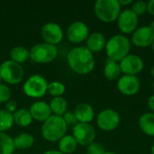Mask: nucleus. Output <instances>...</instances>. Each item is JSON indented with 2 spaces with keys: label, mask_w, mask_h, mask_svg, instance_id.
<instances>
[{
  "label": "nucleus",
  "mask_w": 154,
  "mask_h": 154,
  "mask_svg": "<svg viewBox=\"0 0 154 154\" xmlns=\"http://www.w3.org/2000/svg\"><path fill=\"white\" fill-rule=\"evenodd\" d=\"M116 23L122 34H132L138 28L139 16H137L131 8H126L121 11Z\"/></svg>",
  "instance_id": "1a4fd4ad"
},
{
  "label": "nucleus",
  "mask_w": 154,
  "mask_h": 154,
  "mask_svg": "<svg viewBox=\"0 0 154 154\" xmlns=\"http://www.w3.org/2000/svg\"><path fill=\"white\" fill-rule=\"evenodd\" d=\"M147 106L150 109V112L154 113V95H152L147 99Z\"/></svg>",
  "instance_id": "72a5a7b5"
},
{
  "label": "nucleus",
  "mask_w": 154,
  "mask_h": 154,
  "mask_svg": "<svg viewBox=\"0 0 154 154\" xmlns=\"http://www.w3.org/2000/svg\"><path fill=\"white\" fill-rule=\"evenodd\" d=\"M120 5L123 6H128V5H132L134 3V0H118Z\"/></svg>",
  "instance_id": "c9c22d12"
},
{
  "label": "nucleus",
  "mask_w": 154,
  "mask_h": 154,
  "mask_svg": "<svg viewBox=\"0 0 154 154\" xmlns=\"http://www.w3.org/2000/svg\"><path fill=\"white\" fill-rule=\"evenodd\" d=\"M149 26H150V28L154 32V20H152V21L151 22V23L149 24Z\"/></svg>",
  "instance_id": "4c0bfd02"
},
{
  "label": "nucleus",
  "mask_w": 154,
  "mask_h": 154,
  "mask_svg": "<svg viewBox=\"0 0 154 154\" xmlns=\"http://www.w3.org/2000/svg\"><path fill=\"white\" fill-rule=\"evenodd\" d=\"M78 143L72 135L66 134L59 141V151L64 154L73 153L78 147Z\"/></svg>",
  "instance_id": "5701e85b"
},
{
  "label": "nucleus",
  "mask_w": 154,
  "mask_h": 154,
  "mask_svg": "<svg viewBox=\"0 0 154 154\" xmlns=\"http://www.w3.org/2000/svg\"><path fill=\"white\" fill-rule=\"evenodd\" d=\"M88 35V26L81 21H75L70 23L66 32L68 41L74 44H79L83 42H86Z\"/></svg>",
  "instance_id": "4468645a"
},
{
  "label": "nucleus",
  "mask_w": 154,
  "mask_h": 154,
  "mask_svg": "<svg viewBox=\"0 0 154 154\" xmlns=\"http://www.w3.org/2000/svg\"><path fill=\"white\" fill-rule=\"evenodd\" d=\"M13 118H14V123L20 127L29 126L33 120L29 109H26V108L17 109L13 114Z\"/></svg>",
  "instance_id": "4be33fe9"
},
{
  "label": "nucleus",
  "mask_w": 154,
  "mask_h": 154,
  "mask_svg": "<svg viewBox=\"0 0 154 154\" xmlns=\"http://www.w3.org/2000/svg\"><path fill=\"white\" fill-rule=\"evenodd\" d=\"M66 91V87L62 82L60 81H52L48 83V92L53 97H62Z\"/></svg>",
  "instance_id": "cd10ccee"
},
{
  "label": "nucleus",
  "mask_w": 154,
  "mask_h": 154,
  "mask_svg": "<svg viewBox=\"0 0 154 154\" xmlns=\"http://www.w3.org/2000/svg\"><path fill=\"white\" fill-rule=\"evenodd\" d=\"M42 154H64L60 152V151H56V150H51V151H46L45 152Z\"/></svg>",
  "instance_id": "e433bc0d"
},
{
  "label": "nucleus",
  "mask_w": 154,
  "mask_h": 154,
  "mask_svg": "<svg viewBox=\"0 0 154 154\" xmlns=\"http://www.w3.org/2000/svg\"><path fill=\"white\" fill-rule=\"evenodd\" d=\"M116 85L119 92L126 97H133L141 89V80L137 76L122 75L117 79Z\"/></svg>",
  "instance_id": "f8f14e48"
},
{
  "label": "nucleus",
  "mask_w": 154,
  "mask_h": 154,
  "mask_svg": "<svg viewBox=\"0 0 154 154\" xmlns=\"http://www.w3.org/2000/svg\"><path fill=\"white\" fill-rule=\"evenodd\" d=\"M131 42L138 48L152 47L154 42V32L149 25L138 26L131 34Z\"/></svg>",
  "instance_id": "ddd939ff"
},
{
  "label": "nucleus",
  "mask_w": 154,
  "mask_h": 154,
  "mask_svg": "<svg viewBox=\"0 0 154 154\" xmlns=\"http://www.w3.org/2000/svg\"><path fill=\"white\" fill-rule=\"evenodd\" d=\"M14 150L13 138L6 133L0 132V154H14Z\"/></svg>",
  "instance_id": "a878e982"
},
{
  "label": "nucleus",
  "mask_w": 154,
  "mask_h": 154,
  "mask_svg": "<svg viewBox=\"0 0 154 154\" xmlns=\"http://www.w3.org/2000/svg\"><path fill=\"white\" fill-rule=\"evenodd\" d=\"M58 56V49L55 45L46 42L35 44L30 50V59L36 63H49Z\"/></svg>",
  "instance_id": "423d86ee"
},
{
  "label": "nucleus",
  "mask_w": 154,
  "mask_h": 154,
  "mask_svg": "<svg viewBox=\"0 0 154 154\" xmlns=\"http://www.w3.org/2000/svg\"><path fill=\"white\" fill-rule=\"evenodd\" d=\"M106 152L105 148L97 142H93L88 145V154H103Z\"/></svg>",
  "instance_id": "7c9ffc66"
},
{
  "label": "nucleus",
  "mask_w": 154,
  "mask_h": 154,
  "mask_svg": "<svg viewBox=\"0 0 154 154\" xmlns=\"http://www.w3.org/2000/svg\"><path fill=\"white\" fill-rule=\"evenodd\" d=\"M147 13L152 16H154V0L147 2Z\"/></svg>",
  "instance_id": "f704fd0d"
},
{
  "label": "nucleus",
  "mask_w": 154,
  "mask_h": 154,
  "mask_svg": "<svg viewBox=\"0 0 154 154\" xmlns=\"http://www.w3.org/2000/svg\"><path fill=\"white\" fill-rule=\"evenodd\" d=\"M68 125L62 116L51 115L42 125V137L48 142H58L66 135Z\"/></svg>",
  "instance_id": "7ed1b4c3"
},
{
  "label": "nucleus",
  "mask_w": 154,
  "mask_h": 154,
  "mask_svg": "<svg viewBox=\"0 0 154 154\" xmlns=\"http://www.w3.org/2000/svg\"><path fill=\"white\" fill-rule=\"evenodd\" d=\"M104 76L106 79L110 81L117 80L122 76L121 68L119 65V62L108 60L106 61V64L104 66Z\"/></svg>",
  "instance_id": "aec40b11"
},
{
  "label": "nucleus",
  "mask_w": 154,
  "mask_h": 154,
  "mask_svg": "<svg viewBox=\"0 0 154 154\" xmlns=\"http://www.w3.org/2000/svg\"><path fill=\"white\" fill-rule=\"evenodd\" d=\"M14 124L13 114L5 109H0V132L5 133L13 127Z\"/></svg>",
  "instance_id": "bb28decb"
},
{
  "label": "nucleus",
  "mask_w": 154,
  "mask_h": 154,
  "mask_svg": "<svg viewBox=\"0 0 154 154\" xmlns=\"http://www.w3.org/2000/svg\"><path fill=\"white\" fill-rule=\"evenodd\" d=\"M23 90L29 97L41 98L48 92V82L42 75L34 74L23 83Z\"/></svg>",
  "instance_id": "0eeeda50"
},
{
  "label": "nucleus",
  "mask_w": 154,
  "mask_h": 154,
  "mask_svg": "<svg viewBox=\"0 0 154 154\" xmlns=\"http://www.w3.org/2000/svg\"><path fill=\"white\" fill-rule=\"evenodd\" d=\"M41 35L44 42L56 46L63 40L64 32L62 28L58 23L53 22H49L46 23L42 27Z\"/></svg>",
  "instance_id": "2eb2a0df"
},
{
  "label": "nucleus",
  "mask_w": 154,
  "mask_h": 154,
  "mask_svg": "<svg viewBox=\"0 0 154 154\" xmlns=\"http://www.w3.org/2000/svg\"><path fill=\"white\" fill-rule=\"evenodd\" d=\"M103 154H117V153H116V152H106H106H105Z\"/></svg>",
  "instance_id": "ea45409f"
},
{
  "label": "nucleus",
  "mask_w": 154,
  "mask_h": 154,
  "mask_svg": "<svg viewBox=\"0 0 154 154\" xmlns=\"http://www.w3.org/2000/svg\"><path fill=\"white\" fill-rule=\"evenodd\" d=\"M62 118L64 119V121H65V123L67 124L68 126H69V125H70V126H75V125L79 123L78 120H77V117H76V116H75V114H74V112H71V111H67V112L63 115Z\"/></svg>",
  "instance_id": "2f4dec72"
},
{
  "label": "nucleus",
  "mask_w": 154,
  "mask_h": 154,
  "mask_svg": "<svg viewBox=\"0 0 154 154\" xmlns=\"http://www.w3.org/2000/svg\"><path fill=\"white\" fill-rule=\"evenodd\" d=\"M123 75L137 76L144 69L143 60L136 54H128L119 62Z\"/></svg>",
  "instance_id": "9b49d317"
},
{
  "label": "nucleus",
  "mask_w": 154,
  "mask_h": 154,
  "mask_svg": "<svg viewBox=\"0 0 154 154\" xmlns=\"http://www.w3.org/2000/svg\"><path fill=\"white\" fill-rule=\"evenodd\" d=\"M87 154H88V153H87Z\"/></svg>",
  "instance_id": "c03bdc74"
},
{
  "label": "nucleus",
  "mask_w": 154,
  "mask_h": 154,
  "mask_svg": "<svg viewBox=\"0 0 154 154\" xmlns=\"http://www.w3.org/2000/svg\"><path fill=\"white\" fill-rule=\"evenodd\" d=\"M5 110L11 114H14L17 110V104L14 100H9L5 103Z\"/></svg>",
  "instance_id": "473e14b6"
},
{
  "label": "nucleus",
  "mask_w": 154,
  "mask_h": 154,
  "mask_svg": "<svg viewBox=\"0 0 154 154\" xmlns=\"http://www.w3.org/2000/svg\"><path fill=\"white\" fill-rule=\"evenodd\" d=\"M122 6L118 0H97L94 5V13L97 19L106 23L116 22Z\"/></svg>",
  "instance_id": "20e7f679"
},
{
  "label": "nucleus",
  "mask_w": 154,
  "mask_h": 154,
  "mask_svg": "<svg viewBox=\"0 0 154 154\" xmlns=\"http://www.w3.org/2000/svg\"><path fill=\"white\" fill-rule=\"evenodd\" d=\"M49 105L51 110V114H53L54 116H63V115L67 112L68 103L63 97H53Z\"/></svg>",
  "instance_id": "b1692460"
},
{
  "label": "nucleus",
  "mask_w": 154,
  "mask_h": 154,
  "mask_svg": "<svg viewBox=\"0 0 154 154\" xmlns=\"http://www.w3.org/2000/svg\"><path fill=\"white\" fill-rule=\"evenodd\" d=\"M68 65L72 71L79 75H88L95 69L94 54L86 46H77L67 55Z\"/></svg>",
  "instance_id": "f257e3e1"
},
{
  "label": "nucleus",
  "mask_w": 154,
  "mask_h": 154,
  "mask_svg": "<svg viewBox=\"0 0 154 154\" xmlns=\"http://www.w3.org/2000/svg\"><path fill=\"white\" fill-rule=\"evenodd\" d=\"M106 44V36L99 32H94L89 33L88 37L86 40V47L94 54L100 52L105 50Z\"/></svg>",
  "instance_id": "f3484780"
},
{
  "label": "nucleus",
  "mask_w": 154,
  "mask_h": 154,
  "mask_svg": "<svg viewBox=\"0 0 154 154\" xmlns=\"http://www.w3.org/2000/svg\"><path fill=\"white\" fill-rule=\"evenodd\" d=\"M72 136L75 138L78 144L81 146H88L96 138V130L91 124L78 123L72 129Z\"/></svg>",
  "instance_id": "9d476101"
},
{
  "label": "nucleus",
  "mask_w": 154,
  "mask_h": 154,
  "mask_svg": "<svg viewBox=\"0 0 154 154\" xmlns=\"http://www.w3.org/2000/svg\"><path fill=\"white\" fill-rule=\"evenodd\" d=\"M131 47V40L126 35L118 33L106 41L105 51L108 60L120 62L125 57L130 54Z\"/></svg>",
  "instance_id": "f03ea898"
},
{
  "label": "nucleus",
  "mask_w": 154,
  "mask_h": 154,
  "mask_svg": "<svg viewBox=\"0 0 154 154\" xmlns=\"http://www.w3.org/2000/svg\"><path fill=\"white\" fill-rule=\"evenodd\" d=\"M10 58L18 64L24 63L30 58V51L23 46H15L10 51Z\"/></svg>",
  "instance_id": "393cba45"
},
{
  "label": "nucleus",
  "mask_w": 154,
  "mask_h": 154,
  "mask_svg": "<svg viewBox=\"0 0 154 154\" xmlns=\"http://www.w3.org/2000/svg\"><path fill=\"white\" fill-rule=\"evenodd\" d=\"M32 119L38 122H45L51 116V110L50 105L44 101H36L29 108Z\"/></svg>",
  "instance_id": "dca6fc26"
},
{
  "label": "nucleus",
  "mask_w": 154,
  "mask_h": 154,
  "mask_svg": "<svg viewBox=\"0 0 154 154\" xmlns=\"http://www.w3.org/2000/svg\"><path fill=\"white\" fill-rule=\"evenodd\" d=\"M11 98L10 88L3 83H0V103H6Z\"/></svg>",
  "instance_id": "c756f323"
},
{
  "label": "nucleus",
  "mask_w": 154,
  "mask_h": 154,
  "mask_svg": "<svg viewBox=\"0 0 154 154\" xmlns=\"http://www.w3.org/2000/svg\"><path fill=\"white\" fill-rule=\"evenodd\" d=\"M14 154H20V153H14Z\"/></svg>",
  "instance_id": "37998d69"
},
{
  "label": "nucleus",
  "mask_w": 154,
  "mask_h": 154,
  "mask_svg": "<svg viewBox=\"0 0 154 154\" xmlns=\"http://www.w3.org/2000/svg\"><path fill=\"white\" fill-rule=\"evenodd\" d=\"M14 146L16 150H26L34 144V137L28 133H22L13 138Z\"/></svg>",
  "instance_id": "412c9836"
},
{
  "label": "nucleus",
  "mask_w": 154,
  "mask_h": 154,
  "mask_svg": "<svg viewBox=\"0 0 154 154\" xmlns=\"http://www.w3.org/2000/svg\"><path fill=\"white\" fill-rule=\"evenodd\" d=\"M74 114L77 117V120L79 123H86L90 124L94 117H95V111L92 106H90L88 103H80L79 104L75 109Z\"/></svg>",
  "instance_id": "a211bd4d"
},
{
  "label": "nucleus",
  "mask_w": 154,
  "mask_h": 154,
  "mask_svg": "<svg viewBox=\"0 0 154 154\" xmlns=\"http://www.w3.org/2000/svg\"><path fill=\"white\" fill-rule=\"evenodd\" d=\"M138 125L141 131L144 134L154 137V113H143L139 118Z\"/></svg>",
  "instance_id": "6ab92c4d"
},
{
  "label": "nucleus",
  "mask_w": 154,
  "mask_h": 154,
  "mask_svg": "<svg viewBox=\"0 0 154 154\" xmlns=\"http://www.w3.org/2000/svg\"><path fill=\"white\" fill-rule=\"evenodd\" d=\"M1 81H2V78H1V75H0V83H1Z\"/></svg>",
  "instance_id": "79ce46f5"
},
{
  "label": "nucleus",
  "mask_w": 154,
  "mask_h": 154,
  "mask_svg": "<svg viewBox=\"0 0 154 154\" xmlns=\"http://www.w3.org/2000/svg\"><path fill=\"white\" fill-rule=\"evenodd\" d=\"M152 52H153L154 54V42L153 43H152Z\"/></svg>",
  "instance_id": "a19ab883"
},
{
  "label": "nucleus",
  "mask_w": 154,
  "mask_h": 154,
  "mask_svg": "<svg viewBox=\"0 0 154 154\" xmlns=\"http://www.w3.org/2000/svg\"><path fill=\"white\" fill-rule=\"evenodd\" d=\"M131 9L135 13L137 16H142L145 13H147V2L143 0L134 1L131 5Z\"/></svg>",
  "instance_id": "c85d7f7f"
},
{
  "label": "nucleus",
  "mask_w": 154,
  "mask_h": 154,
  "mask_svg": "<svg viewBox=\"0 0 154 154\" xmlns=\"http://www.w3.org/2000/svg\"><path fill=\"white\" fill-rule=\"evenodd\" d=\"M0 75L2 80L5 83L16 85L23 79L24 71L21 64L8 60L0 64Z\"/></svg>",
  "instance_id": "39448f33"
},
{
  "label": "nucleus",
  "mask_w": 154,
  "mask_h": 154,
  "mask_svg": "<svg viewBox=\"0 0 154 154\" xmlns=\"http://www.w3.org/2000/svg\"><path fill=\"white\" fill-rule=\"evenodd\" d=\"M121 122L120 114L112 108L103 109L97 116V125L104 132H112L116 130Z\"/></svg>",
  "instance_id": "6e6552de"
},
{
  "label": "nucleus",
  "mask_w": 154,
  "mask_h": 154,
  "mask_svg": "<svg viewBox=\"0 0 154 154\" xmlns=\"http://www.w3.org/2000/svg\"><path fill=\"white\" fill-rule=\"evenodd\" d=\"M151 154H154V142L151 147Z\"/></svg>",
  "instance_id": "58836bf2"
}]
</instances>
